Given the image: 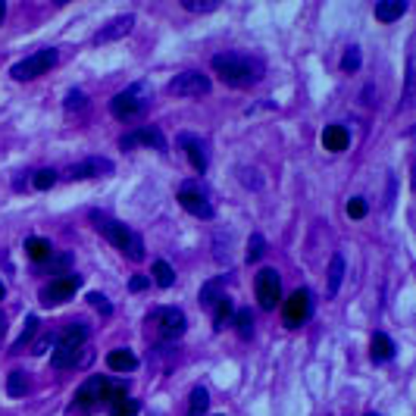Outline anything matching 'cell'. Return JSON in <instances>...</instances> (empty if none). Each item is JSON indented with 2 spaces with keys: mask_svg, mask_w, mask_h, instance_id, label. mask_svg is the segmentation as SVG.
<instances>
[{
  "mask_svg": "<svg viewBox=\"0 0 416 416\" xmlns=\"http://www.w3.org/2000/svg\"><path fill=\"white\" fill-rule=\"evenodd\" d=\"M213 69H216L219 79H222L225 85H232V88H247V85L260 82V79L267 75V63L260 60V56L238 54V50L216 54L213 56Z\"/></svg>",
  "mask_w": 416,
  "mask_h": 416,
  "instance_id": "cell-1",
  "label": "cell"
},
{
  "mask_svg": "<svg viewBox=\"0 0 416 416\" xmlns=\"http://www.w3.org/2000/svg\"><path fill=\"white\" fill-rule=\"evenodd\" d=\"M150 107V88L144 82L138 85H129L125 91H119L113 101H110V110H113V116L123 119V123H135L147 113Z\"/></svg>",
  "mask_w": 416,
  "mask_h": 416,
  "instance_id": "cell-2",
  "label": "cell"
},
{
  "mask_svg": "<svg viewBox=\"0 0 416 416\" xmlns=\"http://www.w3.org/2000/svg\"><path fill=\"white\" fill-rule=\"evenodd\" d=\"M178 204L185 210L191 213L198 219H213V204H210V191H207V185L198 182V178H188V182L178 185Z\"/></svg>",
  "mask_w": 416,
  "mask_h": 416,
  "instance_id": "cell-3",
  "label": "cell"
},
{
  "mask_svg": "<svg viewBox=\"0 0 416 416\" xmlns=\"http://www.w3.org/2000/svg\"><path fill=\"white\" fill-rule=\"evenodd\" d=\"M54 66H56V50L44 48V50H38V54H32V56H25V60L16 63V66L10 69V75H13L16 82H28V79H38V75H44Z\"/></svg>",
  "mask_w": 416,
  "mask_h": 416,
  "instance_id": "cell-4",
  "label": "cell"
},
{
  "mask_svg": "<svg viewBox=\"0 0 416 416\" xmlns=\"http://www.w3.org/2000/svg\"><path fill=\"white\" fill-rule=\"evenodd\" d=\"M150 322L157 326V332L163 335L166 342L182 338L185 329H188V320H185V313L178 307H157L154 313H150Z\"/></svg>",
  "mask_w": 416,
  "mask_h": 416,
  "instance_id": "cell-5",
  "label": "cell"
},
{
  "mask_svg": "<svg viewBox=\"0 0 416 416\" xmlns=\"http://www.w3.org/2000/svg\"><path fill=\"white\" fill-rule=\"evenodd\" d=\"M79 285H82V275H75V273L56 275V279H50L48 285L41 288V304H44V307H54V304H66V300L72 298L75 291H79Z\"/></svg>",
  "mask_w": 416,
  "mask_h": 416,
  "instance_id": "cell-6",
  "label": "cell"
},
{
  "mask_svg": "<svg viewBox=\"0 0 416 416\" xmlns=\"http://www.w3.org/2000/svg\"><path fill=\"white\" fill-rule=\"evenodd\" d=\"M103 385H107V375H91L88 382L75 391L72 413H94L97 407H103Z\"/></svg>",
  "mask_w": 416,
  "mask_h": 416,
  "instance_id": "cell-7",
  "label": "cell"
},
{
  "mask_svg": "<svg viewBox=\"0 0 416 416\" xmlns=\"http://www.w3.org/2000/svg\"><path fill=\"white\" fill-rule=\"evenodd\" d=\"M310 313H313V294H310L307 288H298V291L285 300V322L291 329H298L310 320Z\"/></svg>",
  "mask_w": 416,
  "mask_h": 416,
  "instance_id": "cell-8",
  "label": "cell"
},
{
  "mask_svg": "<svg viewBox=\"0 0 416 416\" xmlns=\"http://www.w3.org/2000/svg\"><path fill=\"white\" fill-rule=\"evenodd\" d=\"M282 298V279L275 269H260L257 275V300L263 310H275Z\"/></svg>",
  "mask_w": 416,
  "mask_h": 416,
  "instance_id": "cell-9",
  "label": "cell"
},
{
  "mask_svg": "<svg viewBox=\"0 0 416 416\" xmlns=\"http://www.w3.org/2000/svg\"><path fill=\"white\" fill-rule=\"evenodd\" d=\"M210 91V79L204 72H182L169 82V94L178 97H204Z\"/></svg>",
  "mask_w": 416,
  "mask_h": 416,
  "instance_id": "cell-10",
  "label": "cell"
},
{
  "mask_svg": "<svg viewBox=\"0 0 416 416\" xmlns=\"http://www.w3.org/2000/svg\"><path fill=\"white\" fill-rule=\"evenodd\" d=\"M91 219L97 222V232H101L110 245H116L119 251H125V247H129L132 229L125 222H119V219H110V216H101V213H91Z\"/></svg>",
  "mask_w": 416,
  "mask_h": 416,
  "instance_id": "cell-11",
  "label": "cell"
},
{
  "mask_svg": "<svg viewBox=\"0 0 416 416\" xmlns=\"http://www.w3.org/2000/svg\"><path fill=\"white\" fill-rule=\"evenodd\" d=\"M138 144H147V147H154V150H166V138L157 125H141V129H135L132 135L119 138V147L123 150H132V147H138Z\"/></svg>",
  "mask_w": 416,
  "mask_h": 416,
  "instance_id": "cell-12",
  "label": "cell"
},
{
  "mask_svg": "<svg viewBox=\"0 0 416 416\" xmlns=\"http://www.w3.org/2000/svg\"><path fill=\"white\" fill-rule=\"evenodd\" d=\"M91 338V326L82 320H72L66 322V326L60 329V335H56V344H63V348H82L85 342ZM54 344V348H56Z\"/></svg>",
  "mask_w": 416,
  "mask_h": 416,
  "instance_id": "cell-13",
  "label": "cell"
},
{
  "mask_svg": "<svg viewBox=\"0 0 416 416\" xmlns=\"http://www.w3.org/2000/svg\"><path fill=\"white\" fill-rule=\"evenodd\" d=\"M178 144L185 147V154H188V160H191L194 172H200V176H204L207 166H210V157H207V144L200 141L198 135H178Z\"/></svg>",
  "mask_w": 416,
  "mask_h": 416,
  "instance_id": "cell-14",
  "label": "cell"
},
{
  "mask_svg": "<svg viewBox=\"0 0 416 416\" xmlns=\"http://www.w3.org/2000/svg\"><path fill=\"white\" fill-rule=\"evenodd\" d=\"M113 172V160H103V157H91L82 160L69 169V178H97V176H110Z\"/></svg>",
  "mask_w": 416,
  "mask_h": 416,
  "instance_id": "cell-15",
  "label": "cell"
},
{
  "mask_svg": "<svg viewBox=\"0 0 416 416\" xmlns=\"http://www.w3.org/2000/svg\"><path fill=\"white\" fill-rule=\"evenodd\" d=\"M132 25H135V16H116V19L110 22V25H103L101 32L94 34V44L116 41V38H123V34H129V32H132Z\"/></svg>",
  "mask_w": 416,
  "mask_h": 416,
  "instance_id": "cell-16",
  "label": "cell"
},
{
  "mask_svg": "<svg viewBox=\"0 0 416 416\" xmlns=\"http://www.w3.org/2000/svg\"><path fill=\"white\" fill-rule=\"evenodd\" d=\"M88 357L91 354H85V348H63V344H56L54 354H50V363H54L56 369H72L82 360H88Z\"/></svg>",
  "mask_w": 416,
  "mask_h": 416,
  "instance_id": "cell-17",
  "label": "cell"
},
{
  "mask_svg": "<svg viewBox=\"0 0 416 416\" xmlns=\"http://www.w3.org/2000/svg\"><path fill=\"white\" fill-rule=\"evenodd\" d=\"M348 144H351V132L344 125H326V132H322V147L329 154H342V150H348Z\"/></svg>",
  "mask_w": 416,
  "mask_h": 416,
  "instance_id": "cell-18",
  "label": "cell"
},
{
  "mask_svg": "<svg viewBox=\"0 0 416 416\" xmlns=\"http://www.w3.org/2000/svg\"><path fill=\"white\" fill-rule=\"evenodd\" d=\"M107 366L113 373H132V369H138V357L129 348H116L107 354Z\"/></svg>",
  "mask_w": 416,
  "mask_h": 416,
  "instance_id": "cell-19",
  "label": "cell"
},
{
  "mask_svg": "<svg viewBox=\"0 0 416 416\" xmlns=\"http://www.w3.org/2000/svg\"><path fill=\"white\" fill-rule=\"evenodd\" d=\"M407 13V0H379L375 3V19L379 22H395Z\"/></svg>",
  "mask_w": 416,
  "mask_h": 416,
  "instance_id": "cell-20",
  "label": "cell"
},
{
  "mask_svg": "<svg viewBox=\"0 0 416 416\" xmlns=\"http://www.w3.org/2000/svg\"><path fill=\"white\" fill-rule=\"evenodd\" d=\"M213 313V326L216 329H229L235 322V307H232V298L229 294H222V298L216 300V307L210 310Z\"/></svg>",
  "mask_w": 416,
  "mask_h": 416,
  "instance_id": "cell-21",
  "label": "cell"
},
{
  "mask_svg": "<svg viewBox=\"0 0 416 416\" xmlns=\"http://www.w3.org/2000/svg\"><path fill=\"white\" fill-rule=\"evenodd\" d=\"M25 257L34 260V263L41 267V263H48V260L54 257V245H50L48 238H28L25 241Z\"/></svg>",
  "mask_w": 416,
  "mask_h": 416,
  "instance_id": "cell-22",
  "label": "cell"
},
{
  "mask_svg": "<svg viewBox=\"0 0 416 416\" xmlns=\"http://www.w3.org/2000/svg\"><path fill=\"white\" fill-rule=\"evenodd\" d=\"M395 357V342H391L385 332H375L373 335V360L375 363H388Z\"/></svg>",
  "mask_w": 416,
  "mask_h": 416,
  "instance_id": "cell-23",
  "label": "cell"
},
{
  "mask_svg": "<svg viewBox=\"0 0 416 416\" xmlns=\"http://www.w3.org/2000/svg\"><path fill=\"white\" fill-rule=\"evenodd\" d=\"M342 279H344V257H342V253H335V257L329 260V282H326L329 298H335V294H338Z\"/></svg>",
  "mask_w": 416,
  "mask_h": 416,
  "instance_id": "cell-24",
  "label": "cell"
},
{
  "mask_svg": "<svg viewBox=\"0 0 416 416\" xmlns=\"http://www.w3.org/2000/svg\"><path fill=\"white\" fill-rule=\"evenodd\" d=\"M222 285H225V275H219V279L207 282V285L200 288V304H204L207 310H213L216 307V300L222 298Z\"/></svg>",
  "mask_w": 416,
  "mask_h": 416,
  "instance_id": "cell-25",
  "label": "cell"
},
{
  "mask_svg": "<svg viewBox=\"0 0 416 416\" xmlns=\"http://www.w3.org/2000/svg\"><path fill=\"white\" fill-rule=\"evenodd\" d=\"M69 267H72V253H60V257H50L48 260V263H41V273L44 275H54V279H56V275H66V269Z\"/></svg>",
  "mask_w": 416,
  "mask_h": 416,
  "instance_id": "cell-26",
  "label": "cell"
},
{
  "mask_svg": "<svg viewBox=\"0 0 416 416\" xmlns=\"http://www.w3.org/2000/svg\"><path fill=\"white\" fill-rule=\"evenodd\" d=\"M188 416H204L207 413V407H210V395H207V388L204 385H198V388L191 391V397H188Z\"/></svg>",
  "mask_w": 416,
  "mask_h": 416,
  "instance_id": "cell-27",
  "label": "cell"
},
{
  "mask_svg": "<svg viewBox=\"0 0 416 416\" xmlns=\"http://www.w3.org/2000/svg\"><path fill=\"white\" fill-rule=\"evenodd\" d=\"M138 410H141V404L129 395H123L119 401L110 404V416H138Z\"/></svg>",
  "mask_w": 416,
  "mask_h": 416,
  "instance_id": "cell-28",
  "label": "cell"
},
{
  "mask_svg": "<svg viewBox=\"0 0 416 416\" xmlns=\"http://www.w3.org/2000/svg\"><path fill=\"white\" fill-rule=\"evenodd\" d=\"M7 395H10V397L28 395V373H22V369L10 373V379H7Z\"/></svg>",
  "mask_w": 416,
  "mask_h": 416,
  "instance_id": "cell-29",
  "label": "cell"
},
{
  "mask_svg": "<svg viewBox=\"0 0 416 416\" xmlns=\"http://www.w3.org/2000/svg\"><path fill=\"white\" fill-rule=\"evenodd\" d=\"M154 282H157L160 288H172L176 285V269H172L166 260H157V263H154Z\"/></svg>",
  "mask_w": 416,
  "mask_h": 416,
  "instance_id": "cell-30",
  "label": "cell"
},
{
  "mask_svg": "<svg viewBox=\"0 0 416 416\" xmlns=\"http://www.w3.org/2000/svg\"><path fill=\"white\" fill-rule=\"evenodd\" d=\"M235 326H238L241 338H245V342H251V338H253V310L241 307L238 313H235Z\"/></svg>",
  "mask_w": 416,
  "mask_h": 416,
  "instance_id": "cell-31",
  "label": "cell"
},
{
  "mask_svg": "<svg viewBox=\"0 0 416 416\" xmlns=\"http://www.w3.org/2000/svg\"><path fill=\"white\" fill-rule=\"evenodd\" d=\"M34 335H38V316H28V320H25V329H22V335L13 342V351H25V344L32 342Z\"/></svg>",
  "mask_w": 416,
  "mask_h": 416,
  "instance_id": "cell-32",
  "label": "cell"
},
{
  "mask_svg": "<svg viewBox=\"0 0 416 416\" xmlns=\"http://www.w3.org/2000/svg\"><path fill=\"white\" fill-rule=\"evenodd\" d=\"M263 253H267V238L263 235H251V241H247V263H257Z\"/></svg>",
  "mask_w": 416,
  "mask_h": 416,
  "instance_id": "cell-33",
  "label": "cell"
},
{
  "mask_svg": "<svg viewBox=\"0 0 416 416\" xmlns=\"http://www.w3.org/2000/svg\"><path fill=\"white\" fill-rule=\"evenodd\" d=\"M34 188L38 191H48V188H54V182H56V172L54 169H41V172H34Z\"/></svg>",
  "mask_w": 416,
  "mask_h": 416,
  "instance_id": "cell-34",
  "label": "cell"
},
{
  "mask_svg": "<svg viewBox=\"0 0 416 416\" xmlns=\"http://www.w3.org/2000/svg\"><path fill=\"white\" fill-rule=\"evenodd\" d=\"M342 69H344V72H357V69H360V48H348V50H344Z\"/></svg>",
  "mask_w": 416,
  "mask_h": 416,
  "instance_id": "cell-35",
  "label": "cell"
},
{
  "mask_svg": "<svg viewBox=\"0 0 416 416\" xmlns=\"http://www.w3.org/2000/svg\"><path fill=\"white\" fill-rule=\"evenodd\" d=\"M125 257H132L135 263H141V260H144V241H141V235H138V232H132V241H129V247H125Z\"/></svg>",
  "mask_w": 416,
  "mask_h": 416,
  "instance_id": "cell-36",
  "label": "cell"
},
{
  "mask_svg": "<svg viewBox=\"0 0 416 416\" xmlns=\"http://www.w3.org/2000/svg\"><path fill=\"white\" fill-rule=\"evenodd\" d=\"M185 10H191V13H210V10H216L219 3L216 0H182Z\"/></svg>",
  "mask_w": 416,
  "mask_h": 416,
  "instance_id": "cell-37",
  "label": "cell"
},
{
  "mask_svg": "<svg viewBox=\"0 0 416 416\" xmlns=\"http://www.w3.org/2000/svg\"><path fill=\"white\" fill-rule=\"evenodd\" d=\"M366 213H369V207H366V200H363V198H351L348 200V216L351 219H363Z\"/></svg>",
  "mask_w": 416,
  "mask_h": 416,
  "instance_id": "cell-38",
  "label": "cell"
},
{
  "mask_svg": "<svg viewBox=\"0 0 416 416\" xmlns=\"http://www.w3.org/2000/svg\"><path fill=\"white\" fill-rule=\"evenodd\" d=\"M88 107V97L82 94V91H69L66 94V110L72 113V110H85Z\"/></svg>",
  "mask_w": 416,
  "mask_h": 416,
  "instance_id": "cell-39",
  "label": "cell"
},
{
  "mask_svg": "<svg viewBox=\"0 0 416 416\" xmlns=\"http://www.w3.org/2000/svg\"><path fill=\"white\" fill-rule=\"evenodd\" d=\"M88 300H91V304H94V307H97V310H101V313H103V316H110V313H113V304H110V300H107V298H103V294H97V291H91V294H88Z\"/></svg>",
  "mask_w": 416,
  "mask_h": 416,
  "instance_id": "cell-40",
  "label": "cell"
},
{
  "mask_svg": "<svg viewBox=\"0 0 416 416\" xmlns=\"http://www.w3.org/2000/svg\"><path fill=\"white\" fill-rule=\"evenodd\" d=\"M147 285H150V279H147V275H135V279L129 282V288H132V291H144V288H147Z\"/></svg>",
  "mask_w": 416,
  "mask_h": 416,
  "instance_id": "cell-41",
  "label": "cell"
},
{
  "mask_svg": "<svg viewBox=\"0 0 416 416\" xmlns=\"http://www.w3.org/2000/svg\"><path fill=\"white\" fill-rule=\"evenodd\" d=\"M407 101H413V56L407 63Z\"/></svg>",
  "mask_w": 416,
  "mask_h": 416,
  "instance_id": "cell-42",
  "label": "cell"
},
{
  "mask_svg": "<svg viewBox=\"0 0 416 416\" xmlns=\"http://www.w3.org/2000/svg\"><path fill=\"white\" fill-rule=\"evenodd\" d=\"M3 329H7V320H3V313H0V335H3Z\"/></svg>",
  "mask_w": 416,
  "mask_h": 416,
  "instance_id": "cell-43",
  "label": "cell"
},
{
  "mask_svg": "<svg viewBox=\"0 0 416 416\" xmlns=\"http://www.w3.org/2000/svg\"><path fill=\"white\" fill-rule=\"evenodd\" d=\"M3 13H7V7H3V0H0V22H3Z\"/></svg>",
  "mask_w": 416,
  "mask_h": 416,
  "instance_id": "cell-44",
  "label": "cell"
},
{
  "mask_svg": "<svg viewBox=\"0 0 416 416\" xmlns=\"http://www.w3.org/2000/svg\"><path fill=\"white\" fill-rule=\"evenodd\" d=\"M0 300H3V282H0Z\"/></svg>",
  "mask_w": 416,
  "mask_h": 416,
  "instance_id": "cell-45",
  "label": "cell"
},
{
  "mask_svg": "<svg viewBox=\"0 0 416 416\" xmlns=\"http://www.w3.org/2000/svg\"><path fill=\"white\" fill-rule=\"evenodd\" d=\"M366 416H379V413H366Z\"/></svg>",
  "mask_w": 416,
  "mask_h": 416,
  "instance_id": "cell-46",
  "label": "cell"
}]
</instances>
